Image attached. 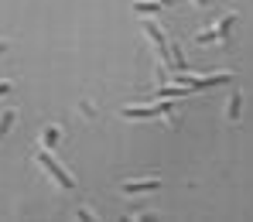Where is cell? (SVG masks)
<instances>
[{
	"mask_svg": "<svg viewBox=\"0 0 253 222\" xmlns=\"http://www.w3.org/2000/svg\"><path fill=\"white\" fill-rule=\"evenodd\" d=\"M240 106H243V92L233 89V96H229V110H226V120H229V123L240 120Z\"/></svg>",
	"mask_w": 253,
	"mask_h": 222,
	"instance_id": "obj_5",
	"label": "cell"
},
{
	"mask_svg": "<svg viewBox=\"0 0 253 222\" xmlns=\"http://www.w3.org/2000/svg\"><path fill=\"white\" fill-rule=\"evenodd\" d=\"M174 82L178 86H188V89H206V86H222V82H233L229 72H219V75H209V79H195L188 72H174Z\"/></svg>",
	"mask_w": 253,
	"mask_h": 222,
	"instance_id": "obj_3",
	"label": "cell"
},
{
	"mask_svg": "<svg viewBox=\"0 0 253 222\" xmlns=\"http://www.w3.org/2000/svg\"><path fill=\"white\" fill-rule=\"evenodd\" d=\"M14 120H17V110H3V113H0V137L14 127Z\"/></svg>",
	"mask_w": 253,
	"mask_h": 222,
	"instance_id": "obj_7",
	"label": "cell"
},
{
	"mask_svg": "<svg viewBox=\"0 0 253 222\" xmlns=\"http://www.w3.org/2000/svg\"><path fill=\"white\" fill-rule=\"evenodd\" d=\"M10 92V82H0V96H7Z\"/></svg>",
	"mask_w": 253,
	"mask_h": 222,
	"instance_id": "obj_11",
	"label": "cell"
},
{
	"mask_svg": "<svg viewBox=\"0 0 253 222\" xmlns=\"http://www.w3.org/2000/svg\"><path fill=\"white\" fill-rule=\"evenodd\" d=\"M195 7H212V0H192Z\"/></svg>",
	"mask_w": 253,
	"mask_h": 222,
	"instance_id": "obj_9",
	"label": "cell"
},
{
	"mask_svg": "<svg viewBox=\"0 0 253 222\" xmlns=\"http://www.w3.org/2000/svg\"><path fill=\"white\" fill-rule=\"evenodd\" d=\"M233 21H236V10L222 14V21H219V24H212L209 31H199V35H195V41H199V44H209V41L229 44V28H233Z\"/></svg>",
	"mask_w": 253,
	"mask_h": 222,
	"instance_id": "obj_2",
	"label": "cell"
},
{
	"mask_svg": "<svg viewBox=\"0 0 253 222\" xmlns=\"http://www.w3.org/2000/svg\"><path fill=\"white\" fill-rule=\"evenodd\" d=\"M161 188V178H140V181H124L126 195H137V191H158Z\"/></svg>",
	"mask_w": 253,
	"mask_h": 222,
	"instance_id": "obj_4",
	"label": "cell"
},
{
	"mask_svg": "<svg viewBox=\"0 0 253 222\" xmlns=\"http://www.w3.org/2000/svg\"><path fill=\"white\" fill-rule=\"evenodd\" d=\"M79 113H83L85 120H92V106H89V99H83V103H79Z\"/></svg>",
	"mask_w": 253,
	"mask_h": 222,
	"instance_id": "obj_8",
	"label": "cell"
},
{
	"mask_svg": "<svg viewBox=\"0 0 253 222\" xmlns=\"http://www.w3.org/2000/svg\"><path fill=\"white\" fill-rule=\"evenodd\" d=\"M58 137H62L58 127H44V130H42V147H55V144H58Z\"/></svg>",
	"mask_w": 253,
	"mask_h": 222,
	"instance_id": "obj_6",
	"label": "cell"
},
{
	"mask_svg": "<svg viewBox=\"0 0 253 222\" xmlns=\"http://www.w3.org/2000/svg\"><path fill=\"white\" fill-rule=\"evenodd\" d=\"M7 48H10V41H7V38H0V55H3Z\"/></svg>",
	"mask_w": 253,
	"mask_h": 222,
	"instance_id": "obj_10",
	"label": "cell"
},
{
	"mask_svg": "<svg viewBox=\"0 0 253 222\" xmlns=\"http://www.w3.org/2000/svg\"><path fill=\"white\" fill-rule=\"evenodd\" d=\"M35 161H38V164H42L44 171H48V175H51L55 181H58V185H62V188H65V191H72V188H76V181H72V175H65V168H62V164H58V161H55V157L48 154V147H42V150H35Z\"/></svg>",
	"mask_w": 253,
	"mask_h": 222,
	"instance_id": "obj_1",
	"label": "cell"
}]
</instances>
